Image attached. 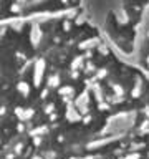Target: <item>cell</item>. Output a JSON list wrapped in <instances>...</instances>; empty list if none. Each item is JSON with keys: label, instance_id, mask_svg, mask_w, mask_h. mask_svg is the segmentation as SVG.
<instances>
[{"label": "cell", "instance_id": "6da1fadb", "mask_svg": "<svg viewBox=\"0 0 149 159\" xmlns=\"http://www.w3.org/2000/svg\"><path fill=\"white\" fill-rule=\"evenodd\" d=\"M81 10L119 55L149 75V0H83Z\"/></svg>", "mask_w": 149, "mask_h": 159}]
</instances>
